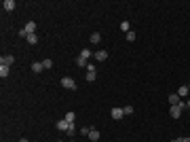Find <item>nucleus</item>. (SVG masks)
Segmentation results:
<instances>
[{"mask_svg":"<svg viewBox=\"0 0 190 142\" xmlns=\"http://www.w3.org/2000/svg\"><path fill=\"white\" fill-rule=\"evenodd\" d=\"M85 77H87V81H89V83H91V81H95L97 72H95V66H93V64H89V66H87V74H85Z\"/></svg>","mask_w":190,"mask_h":142,"instance_id":"obj_1","label":"nucleus"},{"mask_svg":"<svg viewBox=\"0 0 190 142\" xmlns=\"http://www.w3.org/2000/svg\"><path fill=\"white\" fill-rule=\"evenodd\" d=\"M61 85H63L66 89H76V81H74V79H70V77L61 79Z\"/></svg>","mask_w":190,"mask_h":142,"instance_id":"obj_2","label":"nucleus"},{"mask_svg":"<svg viewBox=\"0 0 190 142\" xmlns=\"http://www.w3.org/2000/svg\"><path fill=\"white\" fill-rule=\"evenodd\" d=\"M23 30H26V34H36V21H28Z\"/></svg>","mask_w":190,"mask_h":142,"instance_id":"obj_3","label":"nucleus"},{"mask_svg":"<svg viewBox=\"0 0 190 142\" xmlns=\"http://www.w3.org/2000/svg\"><path fill=\"white\" fill-rule=\"evenodd\" d=\"M112 119H123V114H125V110L123 108H112Z\"/></svg>","mask_w":190,"mask_h":142,"instance_id":"obj_4","label":"nucleus"},{"mask_svg":"<svg viewBox=\"0 0 190 142\" xmlns=\"http://www.w3.org/2000/svg\"><path fill=\"white\" fill-rule=\"evenodd\" d=\"M70 125H72V123H68L66 119L57 121V129H61V132H68V129H70Z\"/></svg>","mask_w":190,"mask_h":142,"instance_id":"obj_5","label":"nucleus"},{"mask_svg":"<svg viewBox=\"0 0 190 142\" xmlns=\"http://www.w3.org/2000/svg\"><path fill=\"white\" fill-rule=\"evenodd\" d=\"M93 57H95V59H97V62H104V59H106V57H108V53H106V51H104V49H99V51H97V53H93Z\"/></svg>","mask_w":190,"mask_h":142,"instance_id":"obj_6","label":"nucleus"},{"mask_svg":"<svg viewBox=\"0 0 190 142\" xmlns=\"http://www.w3.org/2000/svg\"><path fill=\"white\" fill-rule=\"evenodd\" d=\"M15 62V57L13 55H4V57H0V64H2V66H11Z\"/></svg>","mask_w":190,"mask_h":142,"instance_id":"obj_7","label":"nucleus"},{"mask_svg":"<svg viewBox=\"0 0 190 142\" xmlns=\"http://www.w3.org/2000/svg\"><path fill=\"white\" fill-rule=\"evenodd\" d=\"M180 102H182V98L177 96V93H171V96H169V104H171V106H177Z\"/></svg>","mask_w":190,"mask_h":142,"instance_id":"obj_8","label":"nucleus"},{"mask_svg":"<svg viewBox=\"0 0 190 142\" xmlns=\"http://www.w3.org/2000/svg\"><path fill=\"white\" fill-rule=\"evenodd\" d=\"M188 93H190V89H188V85H182V87L177 89V96H180V98H186V96H188Z\"/></svg>","mask_w":190,"mask_h":142,"instance_id":"obj_9","label":"nucleus"},{"mask_svg":"<svg viewBox=\"0 0 190 142\" xmlns=\"http://www.w3.org/2000/svg\"><path fill=\"white\" fill-rule=\"evenodd\" d=\"M32 70H34V72H36V74H40V72H42V70H44V66H42V62H34V64H32Z\"/></svg>","mask_w":190,"mask_h":142,"instance_id":"obj_10","label":"nucleus"},{"mask_svg":"<svg viewBox=\"0 0 190 142\" xmlns=\"http://www.w3.org/2000/svg\"><path fill=\"white\" fill-rule=\"evenodd\" d=\"M89 140H93V142H97V140H99V132L91 127V132H89Z\"/></svg>","mask_w":190,"mask_h":142,"instance_id":"obj_11","label":"nucleus"},{"mask_svg":"<svg viewBox=\"0 0 190 142\" xmlns=\"http://www.w3.org/2000/svg\"><path fill=\"white\" fill-rule=\"evenodd\" d=\"M2 7H4V11H13L15 9V0H4Z\"/></svg>","mask_w":190,"mask_h":142,"instance_id":"obj_12","label":"nucleus"},{"mask_svg":"<svg viewBox=\"0 0 190 142\" xmlns=\"http://www.w3.org/2000/svg\"><path fill=\"white\" fill-rule=\"evenodd\" d=\"M91 42H93V45L102 42V34H99V32H93V34H91Z\"/></svg>","mask_w":190,"mask_h":142,"instance_id":"obj_13","label":"nucleus"},{"mask_svg":"<svg viewBox=\"0 0 190 142\" xmlns=\"http://www.w3.org/2000/svg\"><path fill=\"white\" fill-rule=\"evenodd\" d=\"M9 72H11V70H9V66H2V64H0V77H2V79H7V77H9Z\"/></svg>","mask_w":190,"mask_h":142,"instance_id":"obj_14","label":"nucleus"},{"mask_svg":"<svg viewBox=\"0 0 190 142\" xmlns=\"http://www.w3.org/2000/svg\"><path fill=\"white\" fill-rule=\"evenodd\" d=\"M63 119H66L68 123H74V119H76V114H74L72 110H70V112H66V117H63Z\"/></svg>","mask_w":190,"mask_h":142,"instance_id":"obj_15","label":"nucleus"},{"mask_svg":"<svg viewBox=\"0 0 190 142\" xmlns=\"http://www.w3.org/2000/svg\"><path fill=\"white\" fill-rule=\"evenodd\" d=\"M28 42H30V45H36V42H38V36H36V34H28Z\"/></svg>","mask_w":190,"mask_h":142,"instance_id":"obj_16","label":"nucleus"},{"mask_svg":"<svg viewBox=\"0 0 190 142\" xmlns=\"http://www.w3.org/2000/svg\"><path fill=\"white\" fill-rule=\"evenodd\" d=\"M80 57H85V59H89V57H93V53H91L89 49H82V51H80Z\"/></svg>","mask_w":190,"mask_h":142,"instance_id":"obj_17","label":"nucleus"},{"mask_svg":"<svg viewBox=\"0 0 190 142\" xmlns=\"http://www.w3.org/2000/svg\"><path fill=\"white\" fill-rule=\"evenodd\" d=\"M121 30H123V32H131V26H129V21H123V23H121Z\"/></svg>","mask_w":190,"mask_h":142,"instance_id":"obj_18","label":"nucleus"},{"mask_svg":"<svg viewBox=\"0 0 190 142\" xmlns=\"http://www.w3.org/2000/svg\"><path fill=\"white\" fill-rule=\"evenodd\" d=\"M76 64H78V66H80V68H85V66H89V64H87V59H85V57H76Z\"/></svg>","mask_w":190,"mask_h":142,"instance_id":"obj_19","label":"nucleus"},{"mask_svg":"<svg viewBox=\"0 0 190 142\" xmlns=\"http://www.w3.org/2000/svg\"><path fill=\"white\" fill-rule=\"evenodd\" d=\"M127 40H129V42H133V40H135V32H133V30H131V32H127Z\"/></svg>","mask_w":190,"mask_h":142,"instance_id":"obj_20","label":"nucleus"},{"mask_svg":"<svg viewBox=\"0 0 190 142\" xmlns=\"http://www.w3.org/2000/svg\"><path fill=\"white\" fill-rule=\"evenodd\" d=\"M42 66H44V70H49V68L53 66V62H51V59H44V62H42Z\"/></svg>","mask_w":190,"mask_h":142,"instance_id":"obj_21","label":"nucleus"},{"mask_svg":"<svg viewBox=\"0 0 190 142\" xmlns=\"http://www.w3.org/2000/svg\"><path fill=\"white\" fill-rule=\"evenodd\" d=\"M89 132H91V125H87V127L80 129V134H85V136H89Z\"/></svg>","mask_w":190,"mask_h":142,"instance_id":"obj_22","label":"nucleus"},{"mask_svg":"<svg viewBox=\"0 0 190 142\" xmlns=\"http://www.w3.org/2000/svg\"><path fill=\"white\" fill-rule=\"evenodd\" d=\"M123 110H125V114H131V112H133V106H125Z\"/></svg>","mask_w":190,"mask_h":142,"instance_id":"obj_23","label":"nucleus"},{"mask_svg":"<svg viewBox=\"0 0 190 142\" xmlns=\"http://www.w3.org/2000/svg\"><path fill=\"white\" fill-rule=\"evenodd\" d=\"M74 132H76V125H74V123H72V125H70V129H68V134H70V136H72V134H74Z\"/></svg>","mask_w":190,"mask_h":142,"instance_id":"obj_24","label":"nucleus"},{"mask_svg":"<svg viewBox=\"0 0 190 142\" xmlns=\"http://www.w3.org/2000/svg\"><path fill=\"white\" fill-rule=\"evenodd\" d=\"M180 140H182V142H190V138H180Z\"/></svg>","mask_w":190,"mask_h":142,"instance_id":"obj_25","label":"nucleus"},{"mask_svg":"<svg viewBox=\"0 0 190 142\" xmlns=\"http://www.w3.org/2000/svg\"><path fill=\"white\" fill-rule=\"evenodd\" d=\"M186 106H188V108H190V98H188V100H186Z\"/></svg>","mask_w":190,"mask_h":142,"instance_id":"obj_26","label":"nucleus"},{"mask_svg":"<svg viewBox=\"0 0 190 142\" xmlns=\"http://www.w3.org/2000/svg\"><path fill=\"white\" fill-rule=\"evenodd\" d=\"M19 142H30V140H26V138H21V140H19Z\"/></svg>","mask_w":190,"mask_h":142,"instance_id":"obj_27","label":"nucleus"},{"mask_svg":"<svg viewBox=\"0 0 190 142\" xmlns=\"http://www.w3.org/2000/svg\"><path fill=\"white\" fill-rule=\"evenodd\" d=\"M171 142H182V140H180V138H175V140H171Z\"/></svg>","mask_w":190,"mask_h":142,"instance_id":"obj_28","label":"nucleus"},{"mask_svg":"<svg viewBox=\"0 0 190 142\" xmlns=\"http://www.w3.org/2000/svg\"><path fill=\"white\" fill-rule=\"evenodd\" d=\"M70 142H74V140H70Z\"/></svg>","mask_w":190,"mask_h":142,"instance_id":"obj_29","label":"nucleus"},{"mask_svg":"<svg viewBox=\"0 0 190 142\" xmlns=\"http://www.w3.org/2000/svg\"><path fill=\"white\" fill-rule=\"evenodd\" d=\"M188 89H190V85H188Z\"/></svg>","mask_w":190,"mask_h":142,"instance_id":"obj_30","label":"nucleus"},{"mask_svg":"<svg viewBox=\"0 0 190 142\" xmlns=\"http://www.w3.org/2000/svg\"><path fill=\"white\" fill-rule=\"evenodd\" d=\"M57 142H61V140H57Z\"/></svg>","mask_w":190,"mask_h":142,"instance_id":"obj_31","label":"nucleus"}]
</instances>
